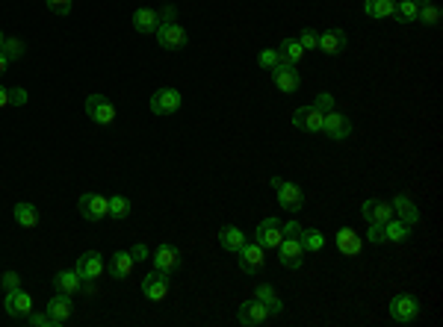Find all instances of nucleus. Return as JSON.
Wrapping results in <instances>:
<instances>
[{
    "instance_id": "1",
    "label": "nucleus",
    "mask_w": 443,
    "mask_h": 327,
    "mask_svg": "<svg viewBox=\"0 0 443 327\" xmlns=\"http://www.w3.org/2000/svg\"><path fill=\"white\" fill-rule=\"evenodd\" d=\"M175 6H166V9H137L133 12V30L142 33V35H151L157 33L160 24H169V21H175Z\"/></svg>"
},
{
    "instance_id": "2",
    "label": "nucleus",
    "mask_w": 443,
    "mask_h": 327,
    "mask_svg": "<svg viewBox=\"0 0 443 327\" xmlns=\"http://www.w3.org/2000/svg\"><path fill=\"white\" fill-rule=\"evenodd\" d=\"M420 301H417L414 295H396L390 298V319L399 321V324H414L417 319H420Z\"/></svg>"
},
{
    "instance_id": "3",
    "label": "nucleus",
    "mask_w": 443,
    "mask_h": 327,
    "mask_svg": "<svg viewBox=\"0 0 443 327\" xmlns=\"http://www.w3.org/2000/svg\"><path fill=\"white\" fill-rule=\"evenodd\" d=\"M86 115H89L95 124L107 127V124L116 121V104L107 95H89L86 97Z\"/></svg>"
},
{
    "instance_id": "4",
    "label": "nucleus",
    "mask_w": 443,
    "mask_h": 327,
    "mask_svg": "<svg viewBox=\"0 0 443 327\" xmlns=\"http://www.w3.org/2000/svg\"><path fill=\"white\" fill-rule=\"evenodd\" d=\"M272 186L278 189V204L284 207V212H302L304 207V192L295 183H287L281 177H272Z\"/></svg>"
},
{
    "instance_id": "5",
    "label": "nucleus",
    "mask_w": 443,
    "mask_h": 327,
    "mask_svg": "<svg viewBox=\"0 0 443 327\" xmlns=\"http://www.w3.org/2000/svg\"><path fill=\"white\" fill-rule=\"evenodd\" d=\"M304 257H307V250L302 248L299 236H284V239H281L278 260H281V266H284V269H302Z\"/></svg>"
},
{
    "instance_id": "6",
    "label": "nucleus",
    "mask_w": 443,
    "mask_h": 327,
    "mask_svg": "<svg viewBox=\"0 0 443 327\" xmlns=\"http://www.w3.org/2000/svg\"><path fill=\"white\" fill-rule=\"evenodd\" d=\"M157 42H160V47H166V50H183L187 42H189V35H187V30H183L178 21H169V24H160V27H157Z\"/></svg>"
},
{
    "instance_id": "7",
    "label": "nucleus",
    "mask_w": 443,
    "mask_h": 327,
    "mask_svg": "<svg viewBox=\"0 0 443 327\" xmlns=\"http://www.w3.org/2000/svg\"><path fill=\"white\" fill-rule=\"evenodd\" d=\"M77 209H80V216H83L86 221H104V218L109 216V198L98 195V192H89V195L80 198Z\"/></svg>"
},
{
    "instance_id": "8",
    "label": "nucleus",
    "mask_w": 443,
    "mask_h": 327,
    "mask_svg": "<svg viewBox=\"0 0 443 327\" xmlns=\"http://www.w3.org/2000/svg\"><path fill=\"white\" fill-rule=\"evenodd\" d=\"M180 109V92L178 89H157L151 95V112L160 118L166 115H175V112Z\"/></svg>"
},
{
    "instance_id": "9",
    "label": "nucleus",
    "mask_w": 443,
    "mask_h": 327,
    "mask_svg": "<svg viewBox=\"0 0 443 327\" xmlns=\"http://www.w3.org/2000/svg\"><path fill=\"white\" fill-rule=\"evenodd\" d=\"M322 121H325V112H319L313 104L311 106H299L293 112V124L304 133H322Z\"/></svg>"
},
{
    "instance_id": "10",
    "label": "nucleus",
    "mask_w": 443,
    "mask_h": 327,
    "mask_svg": "<svg viewBox=\"0 0 443 327\" xmlns=\"http://www.w3.org/2000/svg\"><path fill=\"white\" fill-rule=\"evenodd\" d=\"M254 236H257L254 242L261 245L263 250L278 248L281 239H284V233H281V221H278V218H263L261 224H257V233H254Z\"/></svg>"
},
{
    "instance_id": "11",
    "label": "nucleus",
    "mask_w": 443,
    "mask_h": 327,
    "mask_svg": "<svg viewBox=\"0 0 443 327\" xmlns=\"http://www.w3.org/2000/svg\"><path fill=\"white\" fill-rule=\"evenodd\" d=\"M266 266V254H263V248L257 245V242H245L240 248V269L245 274H257V271H263Z\"/></svg>"
},
{
    "instance_id": "12",
    "label": "nucleus",
    "mask_w": 443,
    "mask_h": 327,
    "mask_svg": "<svg viewBox=\"0 0 443 327\" xmlns=\"http://www.w3.org/2000/svg\"><path fill=\"white\" fill-rule=\"evenodd\" d=\"M346 47H349V35H346V30L334 27V30L319 33V45H316V50H322V54H328V56H340Z\"/></svg>"
},
{
    "instance_id": "13",
    "label": "nucleus",
    "mask_w": 443,
    "mask_h": 327,
    "mask_svg": "<svg viewBox=\"0 0 443 327\" xmlns=\"http://www.w3.org/2000/svg\"><path fill=\"white\" fill-rule=\"evenodd\" d=\"M142 295L148 298V301H166V295H169V274L166 271H151L148 278L142 280Z\"/></svg>"
},
{
    "instance_id": "14",
    "label": "nucleus",
    "mask_w": 443,
    "mask_h": 327,
    "mask_svg": "<svg viewBox=\"0 0 443 327\" xmlns=\"http://www.w3.org/2000/svg\"><path fill=\"white\" fill-rule=\"evenodd\" d=\"M322 133H328L334 142H343L352 136V121L346 115H340V112H325V121H322Z\"/></svg>"
},
{
    "instance_id": "15",
    "label": "nucleus",
    "mask_w": 443,
    "mask_h": 327,
    "mask_svg": "<svg viewBox=\"0 0 443 327\" xmlns=\"http://www.w3.org/2000/svg\"><path fill=\"white\" fill-rule=\"evenodd\" d=\"M74 312V304H71V295H63L56 292L51 301H47V316H51V324L54 327H63Z\"/></svg>"
},
{
    "instance_id": "16",
    "label": "nucleus",
    "mask_w": 443,
    "mask_h": 327,
    "mask_svg": "<svg viewBox=\"0 0 443 327\" xmlns=\"http://www.w3.org/2000/svg\"><path fill=\"white\" fill-rule=\"evenodd\" d=\"M180 262H183V254H180V248H175V245H160L154 250V269L157 271L171 274L175 269H180Z\"/></svg>"
},
{
    "instance_id": "17",
    "label": "nucleus",
    "mask_w": 443,
    "mask_h": 327,
    "mask_svg": "<svg viewBox=\"0 0 443 327\" xmlns=\"http://www.w3.org/2000/svg\"><path fill=\"white\" fill-rule=\"evenodd\" d=\"M104 271H107V266H104V257L98 254V250H86L77 260V274L83 280H98Z\"/></svg>"
},
{
    "instance_id": "18",
    "label": "nucleus",
    "mask_w": 443,
    "mask_h": 327,
    "mask_svg": "<svg viewBox=\"0 0 443 327\" xmlns=\"http://www.w3.org/2000/svg\"><path fill=\"white\" fill-rule=\"evenodd\" d=\"M272 83L278 86L281 92H295V89L302 86V77H299V71H295V65L281 62V65L272 68Z\"/></svg>"
},
{
    "instance_id": "19",
    "label": "nucleus",
    "mask_w": 443,
    "mask_h": 327,
    "mask_svg": "<svg viewBox=\"0 0 443 327\" xmlns=\"http://www.w3.org/2000/svg\"><path fill=\"white\" fill-rule=\"evenodd\" d=\"M6 312L12 319H27L33 312V298L24 292V289H15V292H6Z\"/></svg>"
},
{
    "instance_id": "20",
    "label": "nucleus",
    "mask_w": 443,
    "mask_h": 327,
    "mask_svg": "<svg viewBox=\"0 0 443 327\" xmlns=\"http://www.w3.org/2000/svg\"><path fill=\"white\" fill-rule=\"evenodd\" d=\"M361 216L369 221V224H387L393 218V207L387 204V200H375L369 198L366 204L361 207Z\"/></svg>"
},
{
    "instance_id": "21",
    "label": "nucleus",
    "mask_w": 443,
    "mask_h": 327,
    "mask_svg": "<svg viewBox=\"0 0 443 327\" xmlns=\"http://www.w3.org/2000/svg\"><path fill=\"white\" fill-rule=\"evenodd\" d=\"M133 257H130V250H116L113 260H109V266H107V274L113 280H127L130 274H133Z\"/></svg>"
},
{
    "instance_id": "22",
    "label": "nucleus",
    "mask_w": 443,
    "mask_h": 327,
    "mask_svg": "<svg viewBox=\"0 0 443 327\" xmlns=\"http://www.w3.org/2000/svg\"><path fill=\"white\" fill-rule=\"evenodd\" d=\"M237 319H240L242 327H257V324H263L269 319V310L254 298V301H245V304L240 307V316Z\"/></svg>"
},
{
    "instance_id": "23",
    "label": "nucleus",
    "mask_w": 443,
    "mask_h": 327,
    "mask_svg": "<svg viewBox=\"0 0 443 327\" xmlns=\"http://www.w3.org/2000/svg\"><path fill=\"white\" fill-rule=\"evenodd\" d=\"M334 242H337L343 257H358L361 248H364V239L355 233V228H340L337 236H334Z\"/></svg>"
},
{
    "instance_id": "24",
    "label": "nucleus",
    "mask_w": 443,
    "mask_h": 327,
    "mask_svg": "<svg viewBox=\"0 0 443 327\" xmlns=\"http://www.w3.org/2000/svg\"><path fill=\"white\" fill-rule=\"evenodd\" d=\"M390 207H393V216L402 218L405 224H417V221H420V209H417V204L408 195H396V198L390 200Z\"/></svg>"
},
{
    "instance_id": "25",
    "label": "nucleus",
    "mask_w": 443,
    "mask_h": 327,
    "mask_svg": "<svg viewBox=\"0 0 443 327\" xmlns=\"http://www.w3.org/2000/svg\"><path fill=\"white\" fill-rule=\"evenodd\" d=\"M254 298L269 310V319H272V316H281V310H284V304H281L278 292H275V289L269 286V283H261V286H257V289H254Z\"/></svg>"
},
{
    "instance_id": "26",
    "label": "nucleus",
    "mask_w": 443,
    "mask_h": 327,
    "mask_svg": "<svg viewBox=\"0 0 443 327\" xmlns=\"http://www.w3.org/2000/svg\"><path fill=\"white\" fill-rule=\"evenodd\" d=\"M80 283L83 278L77 274V269H65V271H59L56 278H54V286H56V292H63V295H77L80 292Z\"/></svg>"
},
{
    "instance_id": "27",
    "label": "nucleus",
    "mask_w": 443,
    "mask_h": 327,
    "mask_svg": "<svg viewBox=\"0 0 443 327\" xmlns=\"http://www.w3.org/2000/svg\"><path fill=\"white\" fill-rule=\"evenodd\" d=\"M219 245L231 250V254H240V248L245 245V233L240 228H233V224H228V228L219 230Z\"/></svg>"
},
{
    "instance_id": "28",
    "label": "nucleus",
    "mask_w": 443,
    "mask_h": 327,
    "mask_svg": "<svg viewBox=\"0 0 443 327\" xmlns=\"http://www.w3.org/2000/svg\"><path fill=\"white\" fill-rule=\"evenodd\" d=\"M364 12L369 18H393V12H396V0H364Z\"/></svg>"
},
{
    "instance_id": "29",
    "label": "nucleus",
    "mask_w": 443,
    "mask_h": 327,
    "mask_svg": "<svg viewBox=\"0 0 443 327\" xmlns=\"http://www.w3.org/2000/svg\"><path fill=\"white\" fill-rule=\"evenodd\" d=\"M384 236H387V242H405V239H408L411 236V224H405L402 218H396V216H393L387 224H384Z\"/></svg>"
},
{
    "instance_id": "30",
    "label": "nucleus",
    "mask_w": 443,
    "mask_h": 327,
    "mask_svg": "<svg viewBox=\"0 0 443 327\" xmlns=\"http://www.w3.org/2000/svg\"><path fill=\"white\" fill-rule=\"evenodd\" d=\"M281 54V62H287V65H299L302 56H304V47L299 45V39H284V45L278 47Z\"/></svg>"
},
{
    "instance_id": "31",
    "label": "nucleus",
    "mask_w": 443,
    "mask_h": 327,
    "mask_svg": "<svg viewBox=\"0 0 443 327\" xmlns=\"http://www.w3.org/2000/svg\"><path fill=\"white\" fill-rule=\"evenodd\" d=\"M12 216H15V221L27 230H33L36 224H39V209H36L33 204H18L15 209H12Z\"/></svg>"
},
{
    "instance_id": "32",
    "label": "nucleus",
    "mask_w": 443,
    "mask_h": 327,
    "mask_svg": "<svg viewBox=\"0 0 443 327\" xmlns=\"http://www.w3.org/2000/svg\"><path fill=\"white\" fill-rule=\"evenodd\" d=\"M133 212V204L125 198V195H113L109 198V218H116V221H125L127 216Z\"/></svg>"
},
{
    "instance_id": "33",
    "label": "nucleus",
    "mask_w": 443,
    "mask_h": 327,
    "mask_svg": "<svg viewBox=\"0 0 443 327\" xmlns=\"http://www.w3.org/2000/svg\"><path fill=\"white\" fill-rule=\"evenodd\" d=\"M299 242H302L304 250L316 254V250H322V248H325V236L319 233L316 228H311V230H302V233H299Z\"/></svg>"
},
{
    "instance_id": "34",
    "label": "nucleus",
    "mask_w": 443,
    "mask_h": 327,
    "mask_svg": "<svg viewBox=\"0 0 443 327\" xmlns=\"http://www.w3.org/2000/svg\"><path fill=\"white\" fill-rule=\"evenodd\" d=\"M417 12H420V6H417L414 0H396V12H393V18H396L399 24L402 21H417Z\"/></svg>"
},
{
    "instance_id": "35",
    "label": "nucleus",
    "mask_w": 443,
    "mask_h": 327,
    "mask_svg": "<svg viewBox=\"0 0 443 327\" xmlns=\"http://www.w3.org/2000/svg\"><path fill=\"white\" fill-rule=\"evenodd\" d=\"M417 21H423L426 27H437V24H440V6H435V3L420 6V12H417Z\"/></svg>"
},
{
    "instance_id": "36",
    "label": "nucleus",
    "mask_w": 443,
    "mask_h": 327,
    "mask_svg": "<svg viewBox=\"0 0 443 327\" xmlns=\"http://www.w3.org/2000/svg\"><path fill=\"white\" fill-rule=\"evenodd\" d=\"M0 50H3V56H6L9 62H12V59H21V56H24V42H21V39H6Z\"/></svg>"
},
{
    "instance_id": "37",
    "label": "nucleus",
    "mask_w": 443,
    "mask_h": 327,
    "mask_svg": "<svg viewBox=\"0 0 443 327\" xmlns=\"http://www.w3.org/2000/svg\"><path fill=\"white\" fill-rule=\"evenodd\" d=\"M257 62H261V68L272 71L275 65H281V54H278V50H263V54L257 56Z\"/></svg>"
},
{
    "instance_id": "38",
    "label": "nucleus",
    "mask_w": 443,
    "mask_h": 327,
    "mask_svg": "<svg viewBox=\"0 0 443 327\" xmlns=\"http://www.w3.org/2000/svg\"><path fill=\"white\" fill-rule=\"evenodd\" d=\"M366 242H369V245H384V242H387V236H384V224H369Z\"/></svg>"
},
{
    "instance_id": "39",
    "label": "nucleus",
    "mask_w": 443,
    "mask_h": 327,
    "mask_svg": "<svg viewBox=\"0 0 443 327\" xmlns=\"http://www.w3.org/2000/svg\"><path fill=\"white\" fill-rule=\"evenodd\" d=\"M299 45L304 47V54H307V50H316V45H319V33H313V30H302Z\"/></svg>"
},
{
    "instance_id": "40",
    "label": "nucleus",
    "mask_w": 443,
    "mask_h": 327,
    "mask_svg": "<svg viewBox=\"0 0 443 327\" xmlns=\"http://www.w3.org/2000/svg\"><path fill=\"white\" fill-rule=\"evenodd\" d=\"M0 286H3V292H15V289H21V278L15 271H6L3 278H0Z\"/></svg>"
},
{
    "instance_id": "41",
    "label": "nucleus",
    "mask_w": 443,
    "mask_h": 327,
    "mask_svg": "<svg viewBox=\"0 0 443 327\" xmlns=\"http://www.w3.org/2000/svg\"><path fill=\"white\" fill-rule=\"evenodd\" d=\"M71 3H74V0H47V9H51L54 15H68Z\"/></svg>"
},
{
    "instance_id": "42",
    "label": "nucleus",
    "mask_w": 443,
    "mask_h": 327,
    "mask_svg": "<svg viewBox=\"0 0 443 327\" xmlns=\"http://www.w3.org/2000/svg\"><path fill=\"white\" fill-rule=\"evenodd\" d=\"M313 106H316L319 112H331V109H334V95H328V92H322V95H316V100H313Z\"/></svg>"
},
{
    "instance_id": "43",
    "label": "nucleus",
    "mask_w": 443,
    "mask_h": 327,
    "mask_svg": "<svg viewBox=\"0 0 443 327\" xmlns=\"http://www.w3.org/2000/svg\"><path fill=\"white\" fill-rule=\"evenodd\" d=\"M27 324H33V327H54L51 324V316H47V312H30L27 319H24Z\"/></svg>"
},
{
    "instance_id": "44",
    "label": "nucleus",
    "mask_w": 443,
    "mask_h": 327,
    "mask_svg": "<svg viewBox=\"0 0 443 327\" xmlns=\"http://www.w3.org/2000/svg\"><path fill=\"white\" fill-rule=\"evenodd\" d=\"M27 100H30V95L24 92V89H9V104L12 106H24Z\"/></svg>"
},
{
    "instance_id": "45",
    "label": "nucleus",
    "mask_w": 443,
    "mask_h": 327,
    "mask_svg": "<svg viewBox=\"0 0 443 327\" xmlns=\"http://www.w3.org/2000/svg\"><path fill=\"white\" fill-rule=\"evenodd\" d=\"M130 257H133V262H142V260H148V245H145V242L133 245V248H130Z\"/></svg>"
},
{
    "instance_id": "46",
    "label": "nucleus",
    "mask_w": 443,
    "mask_h": 327,
    "mask_svg": "<svg viewBox=\"0 0 443 327\" xmlns=\"http://www.w3.org/2000/svg\"><path fill=\"white\" fill-rule=\"evenodd\" d=\"M3 106H9V89L0 86V109H3Z\"/></svg>"
},
{
    "instance_id": "47",
    "label": "nucleus",
    "mask_w": 443,
    "mask_h": 327,
    "mask_svg": "<svg viewBox=\"0 0 443 327\" xmlns=\"http://www.w3.org/2000/svg\"><path fill=\"white\" fill-rule=\"evenodd\" d=\"M6 65H9V59L3 56V50H0V77H3V74H6Z\"/></svg>"
},
{
    "instance_id": "48",
    "label": "nucleus",
    "mask_w": 443,
    "mask_h": 327,
    "mask_svg": "<svg viewBox=\"0 0 443 327\" xmlns=\"http://www.w3.org/2000/svg\"><path fill=\"white\" fill-rule=\"evenodd\" d=\"M414 3H417V6H426V3H432V0H414Z\"/></svg>"
},
{
    "instance_id": "49",
    "label": "nucleus",
    "mask_w": 443,
    "mask_h": 327,
    "mask_svg": "<svg viewBox=\"0 0 443 327\" xmlns=\"http://www.w3.org/2000/svg\"><path fill=\"white\" fill-rule=\"evenodd\" d=\"M3 42H6V35H3V33H0V47H3Z\"/></svg>"
}]
</instances>
